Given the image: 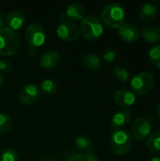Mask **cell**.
<instances>
[{"label": "cell", "instance_id": "3", "mask_svg": "<svg viewBox=\"0 0 160 161\" xmlns=\"http://www.w3.org/2000/svg\"><path fill=\"white\" fill-rule=\"evenodd\" d=\"M80 35L87 41H95L101 37L104 32L102 21L95 15H86L80 22Z\"/></svg>", "mask_w": 160, "mask_h": 161}, {"label": "cell", "instance_id": "18", "mask_svg": "<svg viewBox=\"0 0 160 161\" xmlns=\"http://www.w3.org/2000/svg\"><path fill=\"white\" fill-rule=\"evenodd\" d=\"M81 64L85 69L90 70V71L98 70L102 66V63H101L99 57L95 54H92V53L84 55L81 58Z\"/></svg>", "mask_w": 160, "mask_h": 161}, {"label": "cell", "instance_id": "12", "mask_svg": "<svg viewBox=\"0 0 160 161\" xmlns=\"http://www.w3.org/2000/svg\"><path fill=\"white\" fill-rule=\"evenodd\" d=\"M61 56L57 51H47L43 53L39 60V64L41 68L45 70H50L55 68L60 61Z\"/></svg>", "mask_w": 160, "mask_h": 161}, {"label": "cell", "instance_id": "14", "mask_svg": "<svg viewBox=\"0 0 160 161\" xmlns=\"http://www.w3.org/2000/svg\"><path fill=\"white\" fill-rule=\"evenodd\" d=\"M140 33L149 43H157L160 41V28L156 25H145Z\"/></svg>", "mask_w": 160, "mask_h": 161}, {"label": "cell", "instance_id": "29", "mask_svg": "<svg viewBox=\"0 0 160 161\" xmlns=\"http://www.w3.org/2000/svg\"><path fill=\"white\" fill-rule=\"evenodd\" d=\"M156 111H157V114L158 118L160 119V102L157 105V107H156Z\"/></svg>", "mask_w": 160, "mask_h": 161}, {"label": "cell", "instance_id": "9", "mask_svg": "<svg viewBox=\"0 0 160 161\" xmlns=\"http://www.w3.org/2000/svg\"><path fill=\"white\" fill-rule=\"evenodd\" d=\"M113 100L117 106L122 108L132 107L136 102V95L128 89L117 90L113 95Z\"/></svg>", "mask_w": 160, "mask_h": 161}, {"label": "cell", "instance_id": "25", "mask_svg": "<svg viewBox=\"0 0 160 161\" xmlns=\"http://www.w3.org/2000/svg\"><path fill=\"white\" fill-rule=\"evenodd\" d=\"M66 161H100L98 158L91 153H81V154H76L72 157H70Z\"/></svg>", "mask_w": 160, "mask_h": 161}, {"label": "cell", "instance_id": "28", "mask_svg": "<svg viewBox=\"0 0 160 161\" xmlns=\"http://www.w3.org/2000/svg\"><path fill=\"white\" fill-rule=\"evenodd\" d=\"M12 71V63L8 60H0V72L10 73Z\"/></svg>", "mask_w": 160, "mask_h": 161}, {"label": "cell", "instance_id": "31", "mask_svg": "<svg viewBox=\"0 0 160 161\" xmlns=\"http://www.w3.org/2000/svg\"><path fill=\"white\" fill-rule=\"evenodd\" d=\"M3 83H4V77H3V75L0 74V89H1L2 86H3Z\"/></svg>", "mask_w": 160, "mask_h": 161}, {"label": "cell", "instance_id": "4", "mask_svg": "<svg viewBox=\"0 0 160 161\" xmlns=\"http://www.w3.org/2000/svg\"><path fill=\"white\" fill-rule=\"evenodd\" d=\"M110 146L114 154L124 156L132 146V136L125 129H114L110 136Z\"/></svg>", "mask_w": 160, "mask_h": 161}, {"label": "cell", "instance_id": "22", "mask_svg": "<svg viewBox=\"0 0 160 161\" xmlns=\"http://www.w3.org/2000/svg\"><path fill=\"white\" fill-rule=\"evenodd\" d=\"M74 144L75 146L83 151H91L92 148V144L91 142L85 136H78L74 139Z\"/></svg>", "mask_w": 160, "mask_h": 161}, {"label": "cell", "instance_id": "7", "mask_svg": "<svg viewBox=\"0 0 160 161\" xmlns=\"http://www.w3.org/2000/svg\"><path fill=\"white\" fill-rule=\"evenodd\" d=\"M57 34L61 40L72 42L79 38L80 31L75 23L62 19L57 27Z\"/></svg>", "mask_w": 160, "mask_h": 161}, {"label": "cell", "instance_id": "8", "mask_svg": "<svg viewBox=\"0 0 160 161\" xmlns=\"http://www.w3.org/2000/svg\"><path fill=\"white\" fill-rule=\"evenodd\" d=\"M152 125L149 119L145 117L138 118L134 121L132 126H131V136H133L134 139L142 141L146 139L151 132Z\"/></svg>", "mask_w": 160, "mask_h": 161}, {"label": "cell", "instance_id": "16", "mask_svg": "<svg viewBox=\"0 0 160 161\" xmlns=\"http://www.w3.org/2000/svg\"><path fill=\"white\" fill-rule=\"evenodd\" d=\"M158 15V8L157 5L149 3L142 6V8L139 11V18L145 23H149L155 20Z\"/></svg>", "mask_w": 160, "mask_h": 161}, {"label": "cell", "instance_id": "15", "mask_svg": "<svg viewBox=\"0 0 160 161\" xmlns=\"http://www.w3.org/2000/svg\"><path fill=\"white\" fill-rule=\"evenodd\" d=\"M25 15L21 11H12L8 13L5 21L7 27H8L9 29L13 31H16L22 28L23 25H25Z\"/></svg>", "mask_w": 160, "mask_h": 161}, {"label": "cell", "instance_id": "1", "mask_svg": "<svg viewBox=\"0 0 160 161\" xmlns=\"http://www.w3.org/2000/svg\"><path fill=\"white\" fill-rule=\"evenodd\" d=\"M125 20V11L119 3H109L104 7L101 12V21L112 29L120 28Z\"/></svg>", "mask_w": 160, "mask_h": 161}, {"label": "cell", "instance_id": "32", "mask_svg": "<svg viewBox=\"0 0 160 161\" xmlns=\"http://www.w3.org/2000/svg\"><path fill=\"white\" fill-rule=\"evenodd\" d=\"M150 161H160V157L159 156H157V157H154V158H151V160Z\"/></svg>", "mask_w": 160, "mask_h": 161}, {"label": "cell", "instance_id": "27", "mask_svg": "<svg viewBox=\"0 0 160 161\" xmlns=\"http://www.w3.org/2000/svg\"><path fill=\"white\" fill-rule=\"evenodd\" d=\"M103 59L107 62H112L116 57H117V52L114 49H107L103 52Z\"/></svg>", "mask_w": 160, "mask_h": 161}, {"label": "cell", "instance_id": "13", "mask_svg": "<svg viewBox=\"0 0 160 161\" xmlns=\"http://www.w3.org/2000/svg\"><path fill=\"white\" fill-rule=\"evenodd\" d=\"M132 120V114L129 110H119L111 118V125L114 129H123Z\"/></svg>", "mask_w": 160, "mask_h": 161}, {"label": "cell", "instance_id": "11", "mask_svg": "<svg viewBox=\"0 0 160 161\" xmlns=\"http://www.w3.org/2000/svg\"><path fill=\"white\" fill-rule=\"evenodd\" d=\"M140 29L133 24H124L119 28L120 38L126 42H135L140 38Z\"/></svg>", "mask_w": 160, "mask_h": 161}, {"label": "cell", "instance_id": "33", "mask_svg": "<svg viewBox=\"0 0 160 161\" xmlns=\"http://www.w3.org/2000/svg\"><path fill=\"white\" fill-rule=\"evenodd\" d=\"M41 161H57V160H55V159H53V158H45L41 159Z\"/></svg>", "mask_w": 160, "mask_h": 161}, {"label": "cell", "instance_id": "17", "mask_svg": "<svg viewBox=\"0 0 160 161\" xmlns=\"http://www.w3.org/2000/svg\"><path fill=\"white\" fill-rule=\"evenodd\" d=\"M66 16L69 18L70 21H72L74 23L81 22L83 20V18L86 16L85 9L81 5H79L77 3L70 4L66 8Z\"/></svg>", "mask_w": 160, "mask_h": 161}, {"label": "cell", "instance_id": "30", "mask_svg": "<svg viewBox=\"0 0 160 161\" xmlns=\"http://www.w3.org/2000/svg\"><path fill=\"white\" fill-rule=\"evenodd\" d=\"M3 25H4V18H3L2 13H0V28H2Z\"/></svg>", "mask_w": 160, "mask_h": 161}, {"label": "cell", "instance_id": "26", "mask_svg": "<svg viewBox=\"0 0 160 161\" xmlns=\"http://www.w3.org/2000/svg\"><path fill=\"white\" fill-rule=\"evenodd\" d=\"M0 161H18V154L12 148L4 149L0 153Z\"/></svg>", "mask_w": 160, "mask_h": 161}, {"label": "cell", "instance_id": "2", "mask_svg": "<svg viewBox=\"0 0 160 161\" xmlns=\"http://www.w3.org/2000/svg\"><path fill=\"white\" fill-rule=\"evenodd\" d=\"M21 45L20 36L7 26L0 28V55L9 57L17 53Z\"/></svg>", "mask_w": 160, "mask_h": 161}, {"label": "cell", "instance_id": "23", "mask_svg": "<svg viewBox=\"0 0 160 161\" xmlns=\"http://www.w3.org/2000/svg\"><path fill=\"white\" fill-rule=\"evenodd\" d=\"M12 126V120L9 115L6 113H0V134L7 133Z\"/></svg>", "mask_w": 160, "mask_h": 161}, {"label": "cell", "instance_id": "24", "mask_svg": "<svg viewBox=\"0 0 160 161\" xmlns=\"http://www.w3.org/2000/svg\"><path fill=\"white\" fill-rule=\"evenodd\" d=\"M149 58L151 62L160 69V43L154 45L149 51Z\"/></svg>", "mask_w": 160, "mask_h": 161}, {"label": "cell", "instance_id": "10", "mask_svg": "<svg viewBox=\"0 0 160 161\" xmlns=\"http://www.w3.org/2000/svg\"><path fill=\"white\" fill-rule=\"evenodd\" d=\"M40 95V89L35 84H27L24 86L19 92V100L24 105L34 104Z\"/></svg>", "mask_w": 160, "mask_h": 161}, {"label": "cell", "instance_id": "19", "mask_svg": "<svg viewBox=\"0 0 160 161\" xmlns=\"http://www.w3.org/2000/svg\"><path fill=\"white\" fill-rule=\"evenodd\" d=\"M147 149L153 154H160V132L157 131L149 135L147 142Z\"/></svg>", "mask_w": 160, "mask_h": 161}, {"label": "cell", "instance_id": "5", "mask_svg": "<svg viewBox=\"0 0 160 161\" xmlns=\"http://www.w3.org/2000/svg\"><path fill=\"white\" fill-rule=\"evenodd\" d=\"M155 87V78L150 73L142 72L136 75L130 81V91L135 95H145Z\"/></svg>", "mask_w": 160, "mask_h": 161}, {"label": "cell", "instance_id": "6", "mask_svg": "<svg viewBox=\"0 0 160 161\" xmlns=\"http://www.w3.org/2000/svg\"><path fill=\"white\" fill-rule=\"evenodd\" d=\"M25 37L26 42L31 47L38 48L41 46L46 40V34L44 27L39 23H34L28 25L25 29Z\"/></svg>", "mask_w": 160, "mask_h": 161}, {"label": "cell", "instance_id": "21", "mask_svg": "<svg viewBox=\"0 0 160 161\" xmlns=\"http://www.w3.org/2000/svg\"><path fill=\"white\" fill-rule=\"evenodd\" d=\"M40 91L45 94H52L57 91V83L55 80L47 78L41 83Z\"/></svg>", "mask_w": 160, "mask_h": 161}, {"label": "cell", "instance_id": "20", "mask_svg": "<svg viewBox=\"0 0 160 161\" xmlns=\"http://www.w3.org/2000/svg\"><path fill=\"white\" fill-rule=\"evenodd\" d=\"M113 77L121 83H127L130 78L129 71L124 66H116L113 70Z\"/></svg>", "mask_w": 160, "mask_h": 161}]
</instances>
